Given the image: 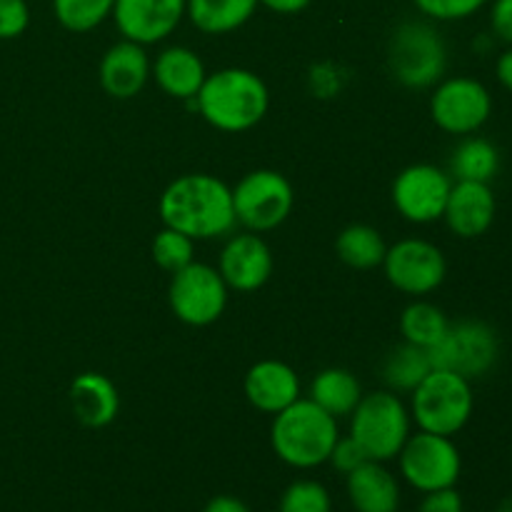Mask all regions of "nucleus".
<instances>
[{
    "label": "nucleus",
    "mask_w": 512,
    "mask_h": 512,
    "mask_svg": "<svg viewBox=\"0 0 512 512\" xmlns=\"http://www.w3.org/2000/svg\"><path fill=\"white\" fill-rule=\"evenodd\" d=\"M160 218L165 228L188 235L190 240H215L233 233V190L208 173H188L175 178L160 195Z\"/></svg>",
    "instance_id": "nucleus-1"
},
{
    "label": "nucleus",
    "mask_w": 512,
    "mask_h": 512,
    "mask_svg": "<svg viewBox=\"0 0 512 512\" xmlns=\"http://www.w3.org/2000/svg\"><path fill=\"white\" fill-rule=\"evenodd\" d=\"M200 115L223 133H245L265 118L270 108L268 85L245 68H223L205 75L195 95Z\"/></svg>",
    "instance_id": "nucleus-2"
},
{
    "label": "nucleus",
    "mask_w": 512,
    "mask_h": 512,
    "mask_svg": "<svg viewBox=\"0 0 512 512\" xmlns=\"http://www.w3.org/2000/svg\"><path fill=\"white\" fill-rule=\"evenodd\" d=\"M340 438L338 420L325 413L310 398H298L280 410L270 428V443L285 465L298 470L318 468L328 463Z\"/></svg>",
    "instance_id": "nucleus-3"
},
{
    "label": "nucleus",
    "mask_w": 512,
    "mask_h": 512,
    "mask_svg": "<svg viewBox=\"0 0 512 512\" xmlns=\"http://www.w3.org/2000/svg\"><path fill=\"white\" fill-rule=\"evenodd\" d=\"M473 408L475 395L470 380L453 370L433 368L425 375L423 383L413 390L410 418L425 433L453 438L470 423Z\"/></svg>",
    "instance_id": "nucleus-4"
},
{
    "label": "nucleus",
    "mask_w": 512,
    "mask_h": 512,
    "mask_svg": "<svg viewBox=\"0 0 512 512\" xmlns=\"http://www.w3.org/2000/svg\"><path fill=\"white\" fill-rule=\"evenodd\" d=\"M350 418V438L363 448L368 460L388 463L398 458L410 438V410L393 390H375L360 398Z\"/></svg>",
    "instance_id": "nucleus-5"
},
{
    "label": "nucleus",
    "mask_w": 512,
    "mask_h": 512,
    "mask_svg": "<svg viewBox=\"0 0 512 512\" xmlns=\"http://www.w3.org/2000/svg\"><path fill=\"white\" fill-rule=\"evenodd\" d=\"M390 73L405 88H430L448 68V50L438 30L423 20L398 25L388 45Z\"/></svg>",
    "instance_id": "nucleus-6"
},
{
    "label": "nucleus",
    "mask_w": 512,
    "mask_h": 512,
    "mask_svg": "<svg viewBox=\"0 0 512 512\" xmlns=\"http://www.w3.org/2000/svg\"><path fill=\"white\" fill-rule=\"evenodd\" d=\"M433 368L453 370L470 383L495 368L500 355V338L485 320H458L450 323L443 338L428 350Z\"/></svg>",
    "instance_id": "nucleus-7"
},
{
    "label": "nucleus",
    "mask_w": 512,
    "mask_h": 512,
    "mask_svg": "<svg viewBox=\"0 0 512 512\" xmlns=\"http://www.w3.org/2000/svg\"><path fill=\"white\" fill-rule=\"evenodd\" d=\"M295 193L283 173L270 168L243 175L233 188V208L238 223L250 233H268L283 225L293 213Z\"/></svg>",
    "instance_id": "nucleus-8"
},
{
    "label": "nucleus",
    "mask_w": 512,
    "mask_h": 512,
    "mask_svg": "<svg viewBox=\"0 0 512 512\" xmlns=\"http://www.w3.org/2000/svg\"><path fill=\"white\" fill-rule=\"evenodd\" d=\"M398 460L405 483L420 493L455 488L463 473V458L453 438L425 433V430H418L415 435L410 433Z\"/></svg>",
    "instance_id": "nucleus-9"
},
{
    "label": "nucleus",
    "mask_w": 512,
    "mask_h": 512,
    "mask_svg": "<svg viewBox=\"0 0 512 512\" xmlns=\"http://www.w3.org/2000/svg\"><path fill=\"white\" fill-rule=\"evenodd\" d=\"M175 318L193 328H205L223 315L228 305V285L223 275L205 263H190L173 273L168 290Z\"/></svg>",
    "instance_id": "nucleus-10"
},
{
    "label": "nucleus",
    "mask_w": 512,
    "mask_h": 512,
    "mask_svg": "<svg viewBox=\"0 0 512 512\" xmlns=\"http://www.w3.org/2000/svg\"><path fill=\"white\" fill-rule=\"evenodd\" d=\"M435 125L450 135H473L493 115V95L480 80L453 75L440 80L430 98Z\"/></svg>",
    "instance_id": "nucleus-11"
},
{
    "label": "nucleus",
    "mask_w": 512,
    "mask_h": 512,
    "mask_svg": "<svg viewBox=\"0 0 512 512\" xmlns=\"http://www.w3.org/2000/svg\"><path fill=\"white\" fill-rule=\"evenodd\" d=\"M388 283L405 295H428L443 285L448 260L443 250L423 238L398 240L383 258Z\"/></svg>",
    "instance_id": "nucleus-12"
},
{
    "label": "nucleus",
    "mask_w": 512,
    "mask_h": 512,
    "mask_svg": "<svg viewBox=\"0 0 512 512\" xmlns=\"http://www.w3.org/2000/svg\"><path fill=\"white\" fill-rule=\"evenodd\" d=\"M450 188H453V178L438 165H408L400 170L393 183L395 210L410 223H435L443 218Z\"/></svg>",
    "instance_id": "nucleus-13"
},
{
    "label": "nucleus",
    "mask_w": 512,
    "mask_h": 512,
    "mask_svg": "<svg viewBox=\"0 0 512 512\" xmlns=\"http://www.w3.org/2000/svg\"><path fill=\"white\" fill-rule=\"evenodd\" d=\"M185 8L188 0H115L113 18L125 40L150 45L178 28Z\"/></svg>",
    "instance_id": "nucleus-14"
},
{
    "label": "nucleus",
    "mask_w": 512,
    "mask_h": 512,
    "mask_svg": "<svg viewBox=\"0 0 512 512\" xmlns=\"http://www.w3.org/2000/svg\"><path fill=\"white\" fill-rule=\"evenodd\" d=\"M218 273L223 275L228 288L253 293V290L263 288L273 275V253L260 235H233L220 250Z\"/></svg>",
    "instance_id": "nucleus-15"
},
{
    "label": "nucleus",
    "mask_w": 512,
    "mask_h": 512,
    "mask_svg": "<svg viewBox=\"0 0 512 512\" xmlns=\"http://www.w3.org/2000/svg\"><path fill=\"white\" fill-rule=\"evenodd\" d=\"M495 213H498V200L490 183L455 180L443 220L458 238L473 240L488 233L490 225L495 223Z\"/></svg>",
    "instance_id": "nucleus-16"
},
{
    "label": "nucleus",
    "mask_w": 512,
    "mask_h": 512,
    "mask_svg": "<svg viewBox=\"0 0 512 512\" xmlns=\"http://www.w3.org/2000/svg\"><path fill=\"white\" fill-rule=\"evenodd\" d=\"M150 78V58L145 45L120 40L105 50L100 60V85L110 98L130 100L145 88Z\"/></svg>",
    "instance_id": "nucleus-17"
},
{
    "label": "nucleus",
    "mask_w": 512,
    "mask_h": 512,
    "mask_svg": "<svg viewBox=\"0 0 512 512\" xmlns=\"http://www.w3.org/2000/svg\"><path fill=\"white\" fill-rule=\"evenodd\" d=\"M245 398L263 413L278 415L300 398L298 373L280 360H260L245 375Z\"/></svg>",
    "instance_id": "nucleus-18"
},
{
    "label": "nucleus",
    "mask_w": 512,
    "mask_h": 512,
    "mask_svg": "<svg viewBox=\"0 0 512 512\" xmlns=\"http://www.w3.org/2000/svg\"><path fill=\"white\" fill-rule=\"evenodd\" d=\"M348 478V498L355 512H398L400 485L383 463H368L353 470Z\"/></svg>",
    "instance_id": "nucleus-19"
},
{
    "label": "nucleus",
    "mask_w": 512,
    "mask_h": 512,
    "mask_svg": "<svg viewBox=\"0 0 512 512\" xmlns=\"http://www.w3.org/2000/svg\"><path fill=\"white\" fill-rule=\"evenodd\" d=\"M75 418L88 428H105L118 418L120 395L113 380L100 373H83L70 385Z\"/></svg>",
    "instance_id": "nucleus-20"
},
{
    "label": "nucleus",
    "mask_w": 512,
    "mask_h": 512,
    "mask_svg": "<svg viewBox=\"0 0 512 512\" xmlns=\"http://www.w3.org/2000/svg\"><path fill=\"white\" fill-rule=\"evenodd\" d=\"M153 75L163 93L178 100H190L198 95L208 73L195 50L185 48V45H170L155 58Z\"/></svg>",
    "instance_id": "nucleus-21"
},
{
    "label": "nucleus",
    "mask_w": 512,
    "mask_h": 512,
    "mask_svg": "<svg viewBox=\"0 0 512 512\" xmlns=\"http://www.w3.org/2000/svg\"><path fill=\"white\" fill-rule=\"evenodd\" d=\"M258 5V0H188L185 15L200 33L225 35L248 23Z\"/></svg>",
    "instance_id": "nucleus-22"
},
{
    "label": "nucleus",
    "mask_w": 512,
    "mask_h": 512,
    "mask_svg": "<svg viewBox=\"0 0 512 512\" xmlns=\"http://www.w3.org/2000/svg\"><path fill=\"white\" fill-rule=\"evenodd\" d=\"M360 398H363V390L350 370L328 368L315 375V380L310 383V400L328 415H333L335 420L353 413Z\"/></svg>",
    "instance_id": "nucleus-23"
},
{
    "label": "nucleus",
    "mask_w": 512,
    "mask_h": 512,
    "mask_svg": "<svg viewBox=\"0 0 512 512\" xmlns=\"http://www.w3.org/2000/svg\"><path fill=\"white\" fill-rule=\"evenodd\" d=\"M500 170V150L488 138L465 135L450 158V178L470 183H493Z\"/></svg>",
    "instance_id": "nucleus-24"
},
{
    "label": "nucleus",
    "mask_w": 512,
    "mask_h": 512,
    "mask_svg": "<svg viewBox=\"0 0 512 512\" xmlns=\"http://www.w3.org/2000/svg\"><path fill=\"white\" fill-rule=\"evenodd\" d=\"M335 253L345 265L355 270H373L383 265L388 245H385L383 235L375 228L363 223L348 225L343 233L335 240Z\"/></svg>",
    "instance_id": "nucleus-25"
},
{
    "label": "nucleus",
    "mask_w": 512,
    "mask_h": 512,
    "mask_svg": "<svg viewBox=\"0 0 512 512\" xmlns=\"http://www.w3.org/2000/svg\"><path fill=\"white\" fill-rule=\"evenodd\" d=\"M430 370H433V360L428 350L403 343L385 358L383 380L393 393H413Z\"/></svg>",
    "instance_id": "nucleus-26"
},
{
    "label": "nucleus",
    "mask_w": 512,
    "mask_h": 512,
    "mask_svg": "<svg viewBox=\"0 0 512 512\" xmlns=\"http://www.w3.org/2000/svg\"><path fill=\"white\" fill-rule=\"evenodd\" d=\"M450 320L445 318L443 310L425 300H415L400 315V333L405 343H413L418 348L430 350L448 330Z\"/></svg>",
    "instance_id": "nucleus-27"
},
{
    "label": "nucleus",
    "mask_w": 512,
    "mask_h": 512,
    "mask_svg": "<svg viewBox=\"0 0 512 512\" xmlns=\"http://www.w3.org/2000/svg\"><path fill=\"white\" fill-rule=\"evenodd\" d=\"M115 0H53V13L65 30L88 33L113 15Z\"/></svg>",
    "instance_id": "nucleus-28"
},
{
    "label": "nucleus",
    "mask_w": 512,
    "mask_h": 512,
    "mask_svg": "<svg viewBox=\"0 0 512 512\" xmlns=\"http://www.w3.org/2000/svg\"><path fill=\"white\" fill-rule=\"evenodd\" d=\"M195 240L173 228H163L153 240V260L168 273H178L193 263Z\"/></svg>",
    "instance_id": "nucleus-29"
},
{
    "label": "nucleus",
    "mask_w": 512,
    "mask_h": 512,
    "mask_svg": "<svg viewBox=\"0 0 512 512\" xmlns=\"http://www.w3.org/2000/svg\"><path fill=\"white\" fill-rule=\"evenodd\" d=\"M330 493L315 480H295L280 498V512H330Z\"/></svg>",
    "instance_id": "nucleus-30"
},
{
    "label": "nucleus",
    "mask_w": 512,
    "mask_h": 512,
    "mask_svg": "<svg viewBox=\"0 0 512 512\" xmlns=\"http://www.w3.org/2000/svg\"><path fill=\"white\" fill-rule=\"evenodd\" d=\"M430 20H465L478 13L488 0H413Z\"/></svg>",
    "instance_id": "nucleus-31"
},
{
    "label": "nucleus",
    "mask_w": 512,
    "mask_h": 512,
    "mask_svg": "<svg viewBox=\"0 0 512 512\" xmlns=\"http://www.w3.org/2000/svg\"><path fill=\"white\" fill-rule=\"evenodd\" d=\"M30 8L25 0H0V40H13L28 30Z\"/></svg>",
    "instance_id": "nucleus-32"
},
{
    "label": "nucleus",
    "mask_w": 512,
    "mask_h": 512,
    "mask_svg": "<svg viewBox=\"0 0 512 512\" xmlns=\"http://www.w3.org/2000/svg\"><path fill=\"white\" fill-rule=\"evenodd\" d=\"M328 463L333 465L338 473L350 475L353 470H358L360 465L368 463V455H365L363 448H360V445L355 443V440L348 435V438H338V443H335V448H333V453H330Z\"/></svg>",
    "instance_id": "nucleus-33"
},
{
    "label": "nucleus",
    "mask_w": 512,
    "mask_h": 512,
    "mask_svg": "<svg viewBox=\"0 0 512 512\" xmlns=\"http://www.w3.org/2000/svg\"><path fill=\"white\" fill-rule=\"evenodd\" d=\"M418 512H465L463 495H460L455 488H443V490H433V493H425Z\"/></svg>",
    "instance_id": "nucleus-34"
},
{
    "label": "nucleus",
    "mask_w": 512,
    "mask_h": 512,
    "mask_svg": "<svg viewBox=\"0 0 512 512\" xmlns=\"http://www.w3.org/2000/svg\"><path fill=\"white\" fill-rule=\"evenodd\" d=\"M490 30L500 43L512 45V0H493L490 5Z\"/></svg>",
    "instance_id": "nucleus-35"
},
{
    "label": "nucleus",
    "mask_w": 512,
    "mask_h": 512,
    "mask_svg": "<svg viewBox=\"0 0 512 512\" xmlns=\"http://www.w3.org/2000/svg\"><path fill=\"white\" fill-rule=\"evenodd\" d=\"M203 512H250V508L240 498H233V495H218V498L205 505Z\"/></svg>",
    "instance_id": "nucleus-36"
},
{
    "label": "nucleus",
    "mask_w": 512,
    "mask_h": 512,
    "mask_svg": "<svg viewBox=\"0 0 512 512\" xmlns=\"http://www.w3.org/2000/svg\"><path fill=\"white\" fill-rule=\"evenodd\" d=\"M495 75H498L500 85L512 93V45H508V50H503V53L498 55V63H495Z\"/></svg>",
    "instance_id": "nucleus-37"
},
{
    "label": "nucleus",
    "mask_w": 512,
    "mask_h": 512,
    "mask_svg": "<svg viewBox=\"0 0 512 512\" xmlns=\"http://www.w3.org/2000/svg\"><path fill=\"white\" fill-rule=\"evenodd\" d=\"M260 5L265 8L275 10V13H283V15H295L300 10H305L310 5V0H258Z\"/></svg>",
    "instance_id": "nucleus-38"
},
{
    "label": "nucleus",
    "mask_w": 512,
    "mask_h": 512,
    "mask_svg": "<svg viewBox=\"0 0 512 512\" xmlns=\"http://www.w3.org/2000/svg\"><path fill=\"white\" fill-rule=\"evenodd\" d=\"M495 512H512V495H508V498L500 500L498 508H495Z\"/></svg>",
    "instance_id": "nucleus-39"
}]
</instances>
